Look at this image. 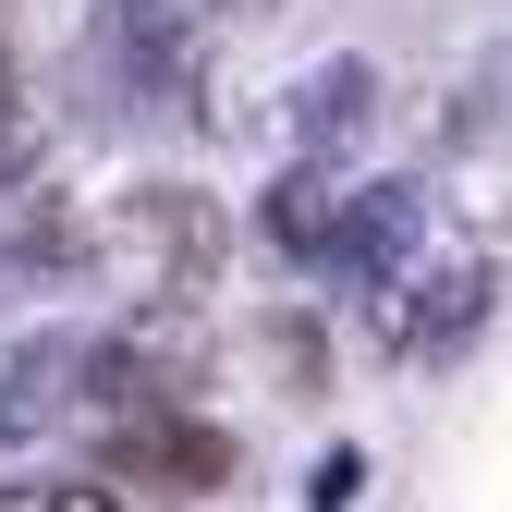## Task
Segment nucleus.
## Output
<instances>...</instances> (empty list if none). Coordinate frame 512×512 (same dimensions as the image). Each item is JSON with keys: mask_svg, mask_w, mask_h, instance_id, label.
Listing matches in <instances>:
<instances>
[{"mask_svg": "<svg viewBox=\"0 0 512 512\" xmlns=\"http://www.w3.org/2000/svg\"><path fill=\"white\" fill-rule=\"evenodd\" d=\"M98 256H110V269H135V293L183 305V293L220 269V208L196 196V183H135V196L98 208Z\"/></svg>", "mask_w": 512, "mask_h": 512, "instance_id": "nucleus-1", "label": "nucleus"}, {"mask_svg": "<svg viewBox=\"0 0 512 512\" xmlns=\"http://www.w3.org/2000/svg\"><path fill=\"white\" fill-rule=\"evenodd\" d=\"M110 476H135L159 500H208L232 488V439L208 415H171V403H135V415H110Z\"/></svg>", "mask_w": 512, "mask_h": 512, "instance_id": "nucleus-2", "label": "nucleus"}, {"mask_svg": "<svg viewBox=\"0 0 512 512\" xmlns=\"http://www.w3.org/2000/svg\"><path fill=\"white\" fill-rule=\"evenodd\" d=\"M281 0H110V37H122V61L135 74H196V61L220 49V37H244V25H269Z\"/></svg>", "mask_w": 512, "mask_h": 512, "instance_id": "nucleus-3", "label": "nucleus"}, {"mask_svg": "<svg viewBox=\"0 0 512 512\" xmlns=\"http://www.w3.org/2000/svg\"><path fill=\"white\" fill-rule=\"evenodd\" d=\"M0 512H122V488H98V476H25V488H0Z\"/></svg>", "mask_w": 512, "mask_h": 512, "instance_id": "nucleus-4", "label": "nucleus"}, {"mask_svg": "<svg viewBox=\"0 0 512 512\" xmlns=\"http://www.w3.org/2000/svg\"><path fill=\"white\" fill-rule=\"evenodd\" d=\"M13 98H25V74H13V0H0V122H13Z\"/></svg>", "mask_w": 512, "mask_h": 512, "instance_id": "nucleus-5", "label": "nucleus"}]
</instances>
